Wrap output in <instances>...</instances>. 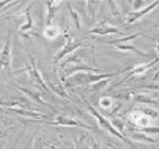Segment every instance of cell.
<instances>
[{
    "mask_svg": "<svg viewBox=\"0 0 159 149\" xmlns=\"http://www.w3.org/2000/svg\"><path fill=\"white\" fill-rule=\"evenodd\" d=\"M158 5H159V1H153V2H150L149 5H147V6L143 7V9L128 11V12H127V20H125V22H127V24H133V22L140 20L143 16H145L147 14H149L150 11H153Z\"/></svg>",
    "mask_w": 159,
    "mask_h": 149,
    "instance_id": "cell-9",
    "label": "cell"
},
{
    "mask_svg": "<svg viewBox=\"0 0 159 149\" xmlns=\"http://www.w3.org/2000/svg\"><path fill=\"white\" fill-rule=\"evenodd\" d=\"M91 149H101V145H99V143H97V142H93V143H92V145H91Z\"/></svg>",
    "mask_w": 159,
    "mask_h": 149,
    "instance_id": "cell-24",
    "label": "cell"
},
{
    "mask_svg": "<svg viewBox=\"0 0 159 149\" xmlns=\"http://www.w3.org/2000/svg\"><path fill=\"white\" fill-rule=\"evenodd\" d=\"M45 149H53V147H46Z\"/></svg>",
    "mask_w": 159,
    "mask_h": 149,
    "instance_id": "cell-26",
    "label": "cell"
},
{
    "mask_svg": "<svg viewBox=\"0 0 159 149\" xmlns=\"http://www.w3.org/2000/svg\"><path fill=\"white\" fill-rule=\"evenodd\" d=\"M62 4H63L62 1H47V2H45L46 12H47V15H46V24L47 25H51L52 19L55 17L56 12L58 11V9H60V6Z\"/></svg>",
    "mask_w": 159,
    "mask_h": 149,
    "instance_id": "cell-14",
    "label": "cell"
},
{
    "mask_svg": "<svg viewBox=\"0 0 159 149\" xmlns=\"http://www.w3.org/2000/svg\"><path fill=\"white\" fill-rule=\"evenodd\" d=\"M140 130H143L145 133H159V128H149V127H145V128H142Z\"/></svg>",
    "mask_w": 159,
    "mask_h": 149,
    "instance_id": "cell-22",
    "label": "cell"
},
{
    "mask_svg": "<svg viewBox=\"0 0 159 149\" xmlns=\"http://www.w3.org/2000/svg\"><path fill=\"white\" fill-rule=\"evenodd\" d=\"M139 34H133V35H128V36H124L122 38H113V40H109L107 41L108 43H112L117 50L119 51H129V52H134L135 55H139L142 57H149V53L147 52H143L142 50L137 48L134 45H130V43H127V41L129 40H133L135 37H138Z\"/></svg>",
    "mask_w": 159,
    "mask_h": 149,
    "instance_id": "cell-3",
    "label": "cell"
},
{
    "mask_svg": "<svg viewBox=\"0 0 159 149\" xmlns=\"http://www.w3.org/2000/svg\"><path fill=\"white\" fill-rule=\"evenodd\" d=\"M46 86H47V88L50 89V91H52V92H55L57 96H60V97H62V98H65V99H71L70 98V96L66 93V89L63 88V86L58 82V81H55V79H46Z\"/></svg>",
    "mask_w": 159,
    "mask_h": 149,
    "instance_id": "cell-12",
    "label": "cell"
},
{
    "mask_svg": "<svg viewBox=\"0 0 159 149\" xmlns=\"http://www.w3.org/2000/svg\"><path fill=\"white\" fill-rule=\"evenodd\" d=\"M30 65L27 66V67H25L24 70H21V71H24V72H26L27 74H29V77H30V79L35 83V84H37V86H40V87H42L43 89H46V91H50L48 88H47V86H46V82H45V79L42 78V76H41V73H40V71L37 70V66H36V61H35V58L32 57V56H30Z\"/></svg>",
    "mask_w": 159,
    "mask_h": 149,
    "instance_id": "cell-7",
    "label": "cell"
},
{
    "mask_svg": "<svg viewBox=\"0 0 159 149\" xmlns=\"http://www.w3.org/2000/svg\"><path fill=\"white\" fill-rule=\"evenodd\" d=\"M68 7H70V14H71V16L73 17V22H75V25H76V27L80 30L81 29V22H80V16H78V14L68 5Z\"/></svg>",
    "mask_w": 159,
    "mask_h": 149,
    "instance_id": "cell-20",
    "label": "cell"
},
{
    "mask_svg": "<svg viewBox=\"0 0 159 149\" xmlns=\"http://www.w3.org/2000/svg\"><path fill=\"white\" fill-rule=\"evenodd\" d=\"M83 46H87L86 43L83 42H78L76 41L73 37H70L67 34H66V40H65V45L62 46V48H60V51L53 56V65L56 66L65 56H67L68 53H72L73 51H76L77 48L80 47H83Z\"/></svg>",
    "mask_w": 159,
    "mask_h": 149,
    "instance_id": "cell-4",
    "label": "cell"
},
{
    "mask_svg": "<svg viewBox=\"0 0 159 149\" xmlns=\"http://www.w3.org/2000/svg\"><path fill=\"white\" fill-rule=\"evenodd\" d=\"M34 149H37V147H34Z\"/></svg>",
    "mask_w": 159,
    "mask_h": 149,
    "instance_id": "cell-27",
    "label": "cell"
},
{
    "mask_svg": "<svg viewBox=\"0 0 159 149\" xmlns=\"http://www.w3.org/2000/svg\"><path fill=\"white\" fill-rule=\"evenodd\" d=\"M32 120H36V122H41V123H45V124H48V125H63V127H82V128H86V129H89L91 127L89 125H86L84 123L77 120L76 118L71 117V115H67V114H57L53 120L51 122H46V120H40V119H32Z\"/></svg>",
    "mask_w": 159,
    "mask_h": 149,
    "instance_id": "cell-5",
    "label": "cell"
},
{
    "mask_svg": "<svg viewBox=\"0 0 159 149\" xmlns=\"http://www.w3.org/2000/svg\"><path fill=\"white\" fill-rule=\"evenodd\" d=\"M60 27L51 24V25H46L43 29V37H46L47 40H55L56 37L60 36Z\"/></svg>",
    "mask_w": 159,
    "mask_h": 149,
    "instance_id": "cell-16",
    "label": "cell"
},
{
    "mask_svg": "<svg viewBox=\"0 0 159 149\" xmlns=\"http://www.w3.org/2000/svg\"><path fill=\"white\" fill-rule=\"evenodd\" d=\"M86 104H87L88 111L91 112V114H92V115H93V117L97 119V122H98V123H99V125L102 127V129H106L107 132H109V133H111V134H113L114 137H117V138H119V139L124 140L125 143H128L129 145H132L133 148H135V147H134V145H133V144H132V143H130L128 139H125V137H124L122 133H119V132H118V130H117V129L113 127V124H112V123H111V122H109L107 118H104V117H103L101 113H98V112L96 111V108H93V107H92V106H91V104H89L87 101H86Z\"/></svg>",
    "mask_w": 159,
    "mask_h": 149,
    "instance_id": "cell-2",
    "label": "cell"
},
{
    "mask_svg": "<svg viewBox=\"0 0 159 149\" xmlns=\"http://www.w3.org/2000/svg\"><path fill=\"white\" fill-rule=\"evenodd\" d=\"M88 34H93V35H99V36H103V35H111V34H118V35H122L120 30H118L117 27L114 26H111V25H107V24H102L92 30L88 31Z\"/></svg>",
    "mask_w": 159,
    "mask_h": 149,
    "instance_id": "cell-11",
    "label": "cell"
},
{
    "mask_svg": "<svg viewBox=\"0 0 159 149\" xmlns=\"http://www.w3.org/2000/svg\"><path fill=\"white\" fill-rule=\"evenodd\" d=\"M0 107L2 108H27L29 102L26 98H17V99H0Z\"/></svg>",
    "mask_w": 159,
    "mask_h": 149,
    "instance_id": "cell-13",
    "label": "cell"
},
{
    "mask_svg": "<svg viewBox=\"0 0 159 149\" xmlns=\"http://www.w3.org/2000/svg\"><path fill=\"white\" fill-rule=\"evenodd\" d=\"M155 50H157V52H158V55H159V43L157 45V47H155ZM159 57V56H158Z\"/></svg>",
    "mask_w": 159,
    "mask_h": 149,
    "instance_id": "cell-25",
    "label": "cell"
},
{
    "mask_svg": "<svg viewBox=\"0 0 159 149\" xmlns=\"http://www.w3.org/2000/svg\"><path fill=\"white\" fill-rule=\"evenodd\" d=\"M150 2H147V1H142V0H135V1H132L130 5L133 6V10H139V9H143L147 5H149Z\"/></svg>",
    "mask_w": 159,
    "mask_h": 149,
    "instance_id": "cell-19",
    "label": "cell"
},
{
    "mask_svg": "<svg viewBox=\"0 0 159 149\" xmlns=\"http://www.w3.org/2000/svg\"><path fill=\"white\" fill-rule=\"evenodd\" d=\"M159 61V57H155V58H153L150 62H147V63H140V65H137V66H134L133 68H130V71H129V73L127 74V76H124L123 78H122V81H119L116 86H119V84H122L124 81H127L128 78H130V77H133V76H137V74H143L145 71H148L152 66H154L157 62Z\"/></svg>",
    "mask_w": 159,
    "mask_h": 149,
    "instance_id": "cell-10",
    "label": "cell"
},
{
    "mask_svg": "<svg viewBox=\"0 0 159 149\" xmlns=\"http://www.w3.org/2000/svg\"><path fill=\"white\" fill-rule=\"evenodd\" d=\"M122 71H117V72H111V73H93V72H78L72 74L71 77H68L65 82L66 86H77V84H92L94 82L102 81V79H109L117 74H119Z\"/></svg>",
    "mask_w": 159,
    "mask_h": 149,
    "instance_id": "cell-1",
    "label": "cell"
},
{
    "mask_svg": "<svg viewBox=\"0 0 159 149\" xmlns=\"http://www.w3.org/2000/svg\"><path fill=\"white\" fill-rule=\"evenodd\" d=\"M99 106H101L103 109H108V108L112 106V98H109V97H103V98H101Z\"/></svg>",
    "mask_w": 159,
    "mask_h": 149,
    "instance_id": "cell-21",
    "label": "cell"
},
{
    "mask_svg": "<svg viewBox=\"0 0 159 149\" xmlns=\"http://www.w3.org/2000/svg\"><path fill=\"white\" fill-rule=\"evenodd\" d=\"M17 88H19L21 92H24L30 99L37 102L39 104H42V106H45V107H52L50 103H47L46 101H43L42 97H41V94H40L39 92H36L35 89H30V88H26V87H22V86H17Z\"/></svg>",
    "mask_w": 159,
    "mask_h": 149,
    "instance_id": "cell-15",
    "label": "cell"
},
{
    "mask_svg": "<svg viewBox=\"0 0 159 149\" xmlns=\"http://www.w3.org/2000/svg\"><path fill=\"white\" fill-rule=\"evenodd\" d=\"M111 79H102V81H98V82H94L92 84H89V89L92 92H96V91H101L103 89L108 83H109Z\"/></svg>",
    "mask_w": 159,
    "mask_h": 149,
    "instance_id": "cell-17",
    "label": "cell"
},
{
    "mask_svg": "<svg viewBox=\"0 0 159 149\" xmlns=\"http://www.w3.org/2000/svg\"><path fill=\"white\" fill-rule=\"evenodd\" d=\"M11 71V30L7 31V36L4 46L0 50V70Z\"/></svg>",
    "mask_w": 159,
    "mask_h": 149,
    "instance_id": "cell-6",
    "label": "cell"
},
{
    "mask_svg": "<svg viewBox=\"0 0 159 149\" xmlns=\"http://www.w3.org/2000/svg\"><path fill=\"white\" fill-rule=\"evenodd\" d=\"M132 138H133V139H137V140H144V142H152V143H155L154 139H152V138L148 137L147 134H142V133H133V134H132Z\"/></svg>",
    "mask_w": 159,
    "mask_h": 149,
    "instance_id": "cell-18",
    "label": "cell"
},
{
    "mask_svg": "<svg viewBox=\"0 0 159 149\" xmlns=\"http://www.w3.org/2000/svg\"><path fill=\"white\" fill-rule=\"evenodd\" d=\"M10 129H11V128H0V139H1V138H5V137L9 134Z\"/></svg>",
    "mask_w": 159,
    "mask_h": 149,
    "instance_id": "cell-23",
    "label": "cell"
},
{
    "mask_svg": "<svg viewBox=\"0 0 159 149\" xmlns=\"http://www.w3.org/2000/svg\"><path fill=\"white\" fill-rule=\"evenodd\" d=\"M32 4H30L26 9H24L21 12H19L17 15H14L12 17L14 19H20L22 21V24L19 26V30L21 34L26 32V31H31L32 27H34V20H32V16L30 14V9H31Z\"/></svg>",
    "mask_w": 159,
    "mask_h": 149,
    "instance_id": "cell-8",
    "label": "cell"
}]
</instances>
